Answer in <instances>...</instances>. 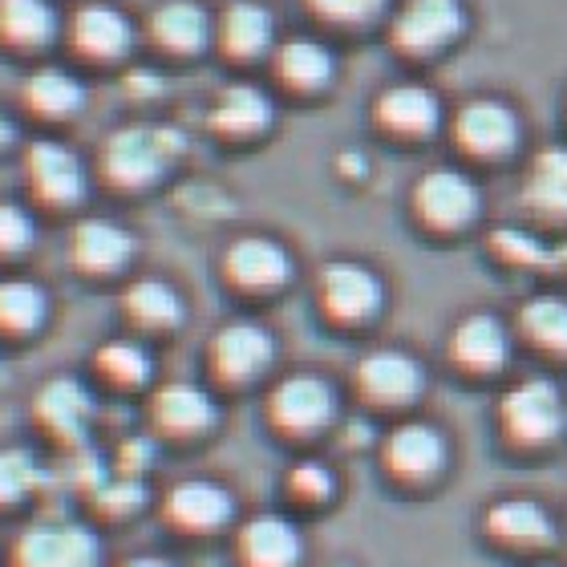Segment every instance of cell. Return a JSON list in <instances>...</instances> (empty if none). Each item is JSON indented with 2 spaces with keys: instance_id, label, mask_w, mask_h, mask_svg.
<instances>
[{
  "instance_id": "cell-26",
  "label": "cell",
  "mask_w": 567,
  "mask_h": 567,
  "mask_svg": "<svg viewBox=\"0 0 567 567\" xmlns=\"http://www.w3.org/2000/svg\"><path fill=\"white\" fill-rule=\"evenodd\" d=\"M58 33L49 0H0V37L12 49H41Z\"/></svg>"
},
{
  "instance_id": "cell-36",
  "label": "cell",
  "mask_w": 567,
  "mask_h": 567,
  "mask_svg": "<svg viewBox=\"0 0 567 567\" xmlns=\"http://www.w3.org/2000/svg\"><path fill=\"white\" fill-rule=\"evenodd\" d=\"M390 0H308V9L332 24H365L373 21Z\"/></svg>"
},
{
  "instance_id": "cell-16",
  "label": "cell",
  "mask_w": 567,
  "mask_h": 567,
  "mask_svg": "<svg viewBox=\"0 0 567 567\" xmlns=\"http://www.w3.org/2000/svg\"><path fill=\"white\" fill-rule=\"evenodd\" d=\"M239 556L248 567H296L305 556V539L284 515H256L239 532Z\"/></svg>"
},
{
  "instance_id": "cell-41",
  "label": "cell",
  "mask_w": 567,
  "mask_h": 567,
  "mask_svg": "<svg viewBox=\"0 0 567 567\" xmlns=\"http://www.w3.org/2000/svg\"><path fill=\"white\" fill-rule=\"evenodd\" d=\"M9 142H12V122L4 118V114H0V151H4Z\"/></svg>"
},
{
  "instance_id": "cell-42",
  "label": "cell",
  "mask_w": 567,
  "mask_h": 567,
  "mask_svg": "<svg viewBox=\"0 0 567 567\" xmlns=\"http://www.w3.org/2000/svg\"><path fill=\"white\" fill-rule=\"evenodd\" d=\"M539 567H556V564H539Z\"/></svg>"
},
{
  "instance_id": "cell-31",
  "label": "cell",
  "mask_w": 567,
  "mask_h": 567,
  "mask_svg": "<svg viewBox=\"0 0 567 567\" xmlns=\"http://www.w3.org/2000/svg\"><path fill=\"white\" fill-rule=\"evenodd\" d=\"M491 532L507 544H547L551 539V519L532 498H507L491 511Z\"/></svg>"
},
{
  "instance_id": "cell-19",
  "label": "cell",
  "mask_w": 567,
  "mask_h": 567,
  "mask_svg": "<svg viewBox=\"0 0 567 567\" xmlns=\"http://www.w3.org/2000/svg\"><path fill=\"white\" fill-rule=\"evenodd\" d=\"M385 462H390L393 474H402V478H430V474L442 471V462H446V442L437 434L434 425L425 422H405L398 425L385 442Z\"/></svg>"
},
{
  "instance_id": "cell-7",
  "label": "cell",
  "mask_w": 567,
  "mask_h": 567,
  "mask_svg": "<svg viewBox=\"0 0 567 567\" xmlns=\"http://www.w3.org/2000/svg\"><path fill=\"white\" fill-rule=\"evenodd\" d=\"M414 207L430 227L454 231V227H466L478 215V187L462 171L442 166V171L422 175V183L414 187Z\"/></svg>"
},
{
  "instance_id": "cell-15",
  "label": "cell",
  "mask_w": 567,
  "mask_h": 567,
  "mask_svg": "<svg viewBox=\"0 0 567 567\" xmlns=\"http://www.w3.org/2000/svg\"><path fill=\"white\" fill-rule=\"evenodd\" d=\"M73 264L90 276H114L134 260V236L110 219H85L73 227Z\"/></svg>"
},
{
  "instance_id": "cell-30",
  "label": "cell",
  "mask_w": 567,
  "mask_h": 567,
  "mask_svg": "<svg viewBox=\"0 0 567 567\" xmlns=\"http://www.w3.org/2000/svg\"><path fill=\"white\" fill-rule=\"evenodd\" d=\"M45 462L24 446H0V507H21L45 486Z\"/></svg>"
},
{
  "instance_id": "cell-12",
  "label": "cell",
  "mask_w": 567,
  "mask_h": 567,
  "mask_svg": "<svg viewBox=\"0 0 567 567\" xmlns=\"http://www.w3.org/2000/svg\"><path fill=\"white\" fill-rule=\"evenodd\" d=\"M422 365L402 349H378L357 365V385L381 405H405L422 393Z\"/></svg>"
},
{
  "instance_id": "cell-38",
  "label": "cell",
  "mask_w": 567,
  "mask_h": 567,
  "mask_svg": "<svg viewBox=\"0 0 567 567\" xmlns=\"http://www.w3.org/2000/svg\"><path fill=\"white\" fill-rule=\"evenodd\" d=\"M288 486H292L305 503H320V498L332 495V471L324 462H296Z\"/></svg>"
},
{
  "instance_id": "cell-34",
  "label": "cell",
  "mask_w": 567,
  "mask_h": 567,
  "mask_svg": "<svg viewBox=\"0 0 567 567\" xmlns=\"http://www.w3.org/2000/svg\"><path fill=\"white\" fill-rule=\"evenodd\" d=\"M523 332L535 344H544L547 353L567 357V300L564 296H535L532 305L523 308Z\"/></svg>"
},
{
  "instance_id": "cell-24",
  "label": "cell",
  "mask_w": 567,
  "mask_h": 567,
  "mask_svg": "<svg viewBox=\"0 0 567 567\" xmlns=\"http://www.w3.org/2000/svg\"><path fill=\"white\" fill-rule=\"evenodd\" d=\"M24 106L41 114V118H73L85 102L82 82L65 70H37L29 82L21 85Z\"/></svg>"
},
{
  "instance_id": "cell-14",
  "label": "cell",
  "mask_w": 567,
  "mask_h": 567,
  "mask_svg": "<svg viewBox=\"0 0 567 567\" xmlns=\"http://www.w3.org/2000/svg\"><path fill=\"white\" fill-rule=\"evenodd\" d=\"M151 414L158 430L190 437V434L212 430L219 410H215V398L203 390V385H195V381H171V385H163V390L151 398Z\"/></svg>"
},
{
  "instance_id": "cell-39",
  "label": "cell",
  "mask_w": 567,
  "mask_h": 567,
  "mask_svg": "<svg viewBox=\"0 0 567 567\" xmlns=\"http://www.w3.org/2000/svg\"><path fill=\"white\" fill-rule=\"evenodd\" d=\"M495 248L503 251V256H511V260H519V264H544L547 260L544 244L532 239V236H523V231H498Z\"/></svg>"
},
{
  "instance_id": "cell-27",
  "label": "cell",
  "mask_w": 567,
  "mask_h": 567,
  "mask_svg": "<svg viewBox=\"0 0 567 567\" xmlns=\"http://www.w3.org/2000/svg\"><path fill=\"white\" fill-rule=\"evenodd\" d=\"M276 73L292 90H320L332 78V53L312 37H296V41H284L276 53Z\"/></svg>"
},
{
  "instance_id": "cell-10",
  "label": "cell",
  "mask_w": 567,
  "mask_h": 567,
  "mask_svg": "<svg viewBox=\"0 0 567 567\" xmlns=\"http://www.w3.org/2000/svg\"><path fill=\"white\" fill-rule=\"evenodd\" d=\"M454 138H458L462 151L478 154V158H498V154H511L515 142H519V118L515 110L495 102V97H478V102H466L454 118Z\"/></svg>"
},
{
  "instance_id": "cell-22",
  "label": "cell",
  "mask_w": 567,
  "mask_h": 567,
  "mask_svg": "<svg viewBox=\"0 0 567 567\" xmlns=\"http://www.w3.org/2000/svg\"><path fill=\"white\" fill-rule=\"evenodd\" d=\"M272 122V102L256 85H227L224 94L215 97L212 126L231 138H251V134L268 131Z\"/></svg>"
},
{
  "instance_id": "cell-20",
  "label": "cell",
  "mask_w": 567,
  "mask_h": 567,
  "mask_svg": "<svg viewBox=\"0 0 567 567\" xmlns=\"http://www.w3.org/2000/svg\"><path fill=\"white\" fill-rule=\"evenodd\" d=\"M378 122L390 134L422 138V134L437 131L442 106H437V94H430L425 85H393L378 97Z\"/></svg>"
},
{
  "instance_id": "cell-32",
  "label": "cell",
  "mask_w": 567,
  "mask_h": 567,
  "mask_svg": "<svg viewBox=\"0 0 567 567\" xmlns=\"http://www.w3.org/2000/svg\"><path fill=\"white\" fill-rule=\"evenodd\" d=\"M527 203L544 215H567V151H544L535 158Z\"/></svg>"
},
{
  "instance_id": "cell-17",
  "label": "cell",
  "mask_w": 567,
  "mask_h": 567,
  "mask_svg": "<svg viewBox=\"0 0 567 567\" xmlns=\"http://www.w3.org/2000/svg\"><path fill=\"white\" fill-rule=\"evenodd\" d=\"M231 511H236L231 491H224L212 478H187L166 495V515L187 532H215L231 519Z\"/></svg>"
},
{
  "instance_id": "cell-18",
  "label": "cell",
  "mask_w": 567,
  "mask_h": 567,
  "mask_svg": "<svg viewBox=\"0 0 567 567\" xmlns=\"http://www.w3.org/2000/svg\"><path fill=\"white\" fill-rule=\"evenodd\" d=\"M151 41L166 53H199L212 41V17L195 0H163L151 12Z\"/></svg>"
},
{
  "instance_id": "cell-40",
  "label": "cell",
  "mask_w": 567,
  "mask_h": 567,
  "mask_svg": "<svg viewBox=\"0 0 567 567\" xmlns=\"http://www.w3.org/2000/svg\"><path fill=\"white\" fill-rule=\"evenodd\" d=\"M122 567H175L171 559H163V556H134V559H126Z\"/></svg>"
},
{
  "instance_id": "cell-37",
  "label": "cell",
  "mask_w": 567,
  "mask_h": 567,
  "mask_svg": "<svg viewBox=\"0 0 567 567\" xmlns=\"http://www.w3.org/2000/svg\"><path fill=\"white\" fill-rule=\"evenodd\" d=\"M94 498H97V507L110 511V515H126V511H138L142 507L146 491H142L138 478H126V474H118L114 483L94 486Z\"/></svg>"
},
{
  "instance_id": "cell-11",
  "label": "cell",
  "mask_w": 567,
  "mask_h": 567,
  "mask_svg": "<svg viewBox=\"0 0 567 567\" xmlns=\"http://www.w3.org/2000/svg\"><path fill=\"white\" fill-rule=\"evenodd\" d=\"M33 414H37V422L45 425L49 434H58L61 442H82V437L90 434V422H94L97 405L78 378H53L37 390Z\"/></svg>"
},
{
  "instance_id": "cell-28",
  "label": "cell",
  "mask_w": 567,
  "mask_h": 567,
  "mask_svg": "<svg viewBox=\"0 0 567 567\" xmlns=\"http://www.w3.org/2000/svg\"><path fill=\"white\" fill-rule=\"evenodd\" d=\"M122 308L142 329H175L183 320V300L163 280H134L122 296Z\"/></svg>"
},
{
  "instance_id": "cell-2",
  "label": "cell",
  "mask_w": 567,
  "mask_h": 567,
  "mask_svg": "<svg viewBox=\"0 0 567 567\" xmlns=\"http://www.w3.org/2000/svg\"><path fill=\"white\" fill-rule=\"evenodd\" d=\"M178 151H183V138L175 131L126 126V131L110 134L106 151H102V171H106L110 183L138 190V187H151Z\"/></svg>"
},
{
  "instance_id": "cell-21",
  "label": "cell",
  "mask_w": 567,
  "mask_h": 567,
  "mask_svg": "<svg viewBox=\"0 0 567 567\" xmlns=\"http://www.w3.org/2000/svg\"><path fill=\"white\" fill-rule=\"evenodd\" d=\"M134 41L131 21L122 17L114 4H82L73 17V45L82 49L85 58L110 61L122 58Z\"/></svg>"
},
{
  "instance_id": "cell-1",
  "label": "cell",
  "mask_w": 567,
  "mask_h": 567,
  "mask_svg": "<svg viewBox=\"0 0 567 567\" xmlns=\"http://www.w3.org/2000/svg\"><path fill=\"white\" fill-rule=\"evenodd\" d=\"M12 559H17V567H97L102 564V539L85 523L45 515L17 535Z\"/></svg>"
},
{
  "instance_id": "cell-35",
  "label": "cell",
  "mask_w": 567,
  "mask_h": 567,
  "mask_svg": "<svg viewBox=\"0 0 567 567\" xmlns=\"http://www.w3.org/2000/svg\"><path fill=\"white\" fill-rule=\"evenodd\" d=\"M37 239L33 215L21 203H0V256H21Z\"/></svg>"
},
{
  "instance_id": "cell-23",
  "label": "cell",
  "mask_w": 567,
  "mask_h": 567,
  "mask_svg": "<svg viewBox=\"0 0 567 567\" xmlns=\"http://www.w3.org/2000/svg\"><path fill=\"white\" fill-rule=\"evenodd\" d=\"M272 12L256 4V0H236L227 4L224 21H219V41L231 58H260L272 45Z\"/></svg>"
},
{
  "instance_id": "cell-4",
  "label": "cell",
  "mask_w": 567,
  "mask_h": 567,
  "mask_svg": "<svg viewBox=\"0 0 567 567\" xmlns=\"http://www.w3.org/2000/svg\"><path fill=\"white\" fill-rule=\"evenodd\" d=\"M24 178L29 190L49 207H73L85 199V166L61 142H33L24 151Z\"/></svg>"
},
{
  "instance_id": "cell-8",
  "label": "cell",
  "mask_w": 567,
  "mask_h": 567,
  "mask_svg": "<svg viewBox=\"0 0 567 567\" xmlns=\"http://www.w3.org/2000/svg\"><path fill=\"white\" fill-rule=\"evenodd\" d=\"M276 341L264 324H251V320H236V324H224L212 341V369L224 381H251L260 378L264 369L272 365Z\"/></svg>"
},
{
  "instance_id": "cell-3",
  "label": "cell",
  "mask_w": 567,
  "mask_h": 567,
  "mask_svg": "<svg viewBox=\"0 0 567 567\" xmlns=\"http://www.w3.org/2000/svg\"><path fill=\"white\" fill-rule=\"evenodd\" d=\"M503 422L519 442H532V446H544L564 430V393L551 385L547 378L519 381L515 390L503 398Z\"/></svg>"
},
{
  "instance_id": "cell-29",
  "label": "cell",
  "mask_w": 567,
  "mask_h": 567,
  "mask_svg": "<svg viewBox=\"0 0 567 567\" xmlns=\"http://www.w3.org/2000/svg\"><path fill=\"white\" fill-rule=\"evenodd\" d=\"M49 296L33 280H0V332L29 337L45 324Z\"/></svg>"
},
{
  "instance_id": "cell-5",
  "label": "cell",
  "mask_w": 567,
  "mask_h": 567,
  "mask_svg": "<svg viewBox=\"0 0 567 567\" xmlns=\"http://www.w3.org/2000/svg\"><path fill=\"white\" fill-rule=\"evenodd\" d=\"M462 24V0H405L393 17V45L402 53H437L458 41Z\"/></svg>"
},
{
  "instance_id": "cell-9",
  "label": "cell",
  "mask_w": 567,
  "mask_h": 567,
  "mask_svg": "<svg viewBox=\"0 0 567 567\" xmlns=\"http://www.w3.org/2000/svg\"><path fill=\"white\" fill-rule=\"evenodd\" d=\"M381 300H385V292H381V280L369 272L365 264L337 260V264H329V268L320 272V305H324V312H329V317L357 324V320L378 317Z\"/></svg>"
},
{
  "instance_id": "cell-6",
  "label": "cell",
  "mask_w": 567,
  "mask_h": 567,
  "mask_svg": "<svg viewBox=\"0 0 567 567\" xmlns=\"http://www.w3.org/2000/svg\"><path fill=\"white\" fill-rule=\"evenodd\" d=\"M268 410H272V422L280 430L317 434L320 425H329L332 414H337V398H332V385L324 378L296 373V378H284L276 385L272 398H268Z\"/></svg>"
},
{
  "instance_id": "cell-13",
  "label": "cell",
  "mask_w": 567,
  "mask_h": 567,
  "mask_svg": "<svg viewBox=\"0 0 567 567\" xmlns=\"http://www.w3.org/2000/svg\"><path fill=\"white\" fill-rule=\"evenodd\" d=\"M224 272L231 284L248 288V292H268V288H280L288 276H292V260L288 251L268 236H244L236 239L224 256Z\"/></svg>"
},
{
  "instance_id": "cell-33",
  "label": "cell",
  "mask_w": 567,
  "mask_h": 567,
  "mask_svg": "<svg viewBox=\"0 0 567 567\" xmlns=\"http://www.w3.org/2000/svg\"><path fill=\"white\" fill-rule=\"evenodd\" d=\"M94 365L97 373L106 381H114V385H122V390H134V385H146L154 373V361L151 353L142 349L138 341H110L102 344L94 353Z\"/></svg>"
},
{
  "instance_id": "cell-25",
  "label": "cell",
  "mask_w": 567,
  "mask_h": 567,
  "mask_svg": "<svg viewBox=\"0 0 567 567\" xmlns=\"http://www.w3.org/2000/svg\"><path fill=\"white\" fill-rule=\"evenodd\" d=\"M507 329L498 324L495 317H466L454 329V357H458L466 369H498L507 361Z\"/></svg>"
}]
</instances>
